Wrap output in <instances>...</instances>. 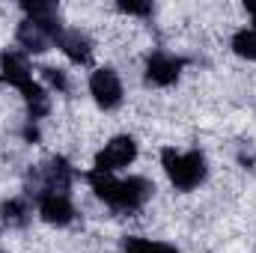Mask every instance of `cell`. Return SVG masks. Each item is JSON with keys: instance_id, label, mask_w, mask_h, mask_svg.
<instances>
[{"instance_id": "cell-10", "label": "cell", "mask_w": 256, "mask_h": 253, "mask_svg": "<svg viewBox=\"0 0 256 253\" xmlns=\"http://www.w3.org/2000/svg\"><path fill=\"white\" fill-rule=\"evenodd\" d=\"M128 253H179L173 244H164V242H149V238H128L126 242Z\"/></svg>"}, {"instance_id": "cell-4", "label": "cell", "mask_w": 256, "mask_h": 253, "mask_svg": "<svg viewBox=\"0 0 256 253\" xmlns=\"http://www.w3.org/2000/svg\"><path fill=\"white\" fill-rule=\"evenodd\" d=\"M137 155V143L131 137H114L98 155H96V173H114L116 167H126Z\"/></svg>"}, {"instance_id": "cell-15", "label": "cell", "mask_w": 256, "mask_h": 253, "mask_svg": "<svg viewBox=\"0 0 256 253\" xmlns=\"http://www.w3.org/2000/svg\"><path fill=\"white\" fill-rule=\"evenodd\" d=\"M0 253H3V250H0Z\"/></svg>"}, {"instance_id": "cell-14", "label": "cell", "mask_w": 256, "mask_h": 253, "mask_svg": "<svg viewBox=\"0 0 256 253\" xmlns=\"http://www.w3.org/2000/svg\"><path fill=\"white\" fill-rule=\"evenodd\" d=\"M248 9H250V15H254V21H256V3H248Z\"/></svg>"}, {"instance_id": "cell-1", "label": "cell", "mask_w": 256, "mask_h": 253, "mask_svg": "<svg viewBox=\"0 0 256 253\" xmlns=\"http://www.w3.org/2000/svg\"><path fill=\"white\" fill-rule=\"evenodd\" d=\"M90 182H92V190H96L98 200H104V202H110L116 208H137L152 194V185L146 179H122V182H116V179H110V173H92Z\"/></svg>"}, {"instance_id": "cell-9", "label": "cell", "mask_w": 256, "mask_h": 253, "mask_svg": "<svg viewBox=\"0 0 256 253\" xmlns=\"http://www.w3.org/2000/svg\"><path fill=\"white\" fill-rule=\"evenodd\" d=\"M232 51L244 60H256V30H238L232 36Z\"/></svg>"}, {"instance_id": "cell-6", "label": "cell", "mask_w": 256, "mask_h": 253, "mask_svg": "<svg viewBox=\"0 0 256 253\" xmlns=\"http://www.w3.org/2000/svg\"><path fill=\"white\" fill-rule=\"evenodd\" d=\"M179 72H182V60H176V57H170L164 51H158V54H152L146 60V78L152 84H158V86H170L179 78Z\"/></svg>"}, {"instance_id": "cell-3", "label": "cell", "mask_w": 256, "mask_h": 253, "mask_svg": "<svg viewBox=\"0 0 256 253\" xmlns=\"http://www.w3.org/2000/svg\"><path fill=\"white\" fill-rule=\"evenodd\" d=\"M0 68H3V80H9L12 86H18L21 92H24V98L30 102V108L36 104V114H45V96H42V86L39 84H33V78H30V68L24 63V57L21 54H15V51H6L3 57H0Z\"/></svg>"}, {"instance_id": "cell-13", "label": "cell", "mask_w": 256, "mask_h": 253, "mask_svg": "<svg viewBox=\"0 0 256 253\" xmlns=\"http://www.w3.org/2000/svg\"><path fill=\"white\" fill-rule=\"evenodd\" d=\"M42 72H45V78H48L57 90H66V78H63V72H60V68H42Z\"/></svg>"}, {"instance_id": "cell-2", "label": "cell", "mask_w": 256, "mask_h": 253, "mask_svg": "<svg viewBox=\"0 0 256 253\" xmlns=\"http://www.w3.org/2000/svg\"><path fill=\"white\" fill-rule=\"evenodd\" d=\"M161 161H164V170H167L170 182L179 190H191L206 179V158L200 152L179 155L176 149H164L161 152Z\"/></svg>"}, {"instance_id": "cell-12", "label": "cell", "mask_w": 256, "mask_h": 253, "mask_svg": "<svg viewBox=\"0 0 256 253\" xmlns=\"http://www.w3.org/2000/svg\"><path fill=\"white\" fill-rule=\"evenodd\" d=\"M120 9L122 12H131V15H149L152 12L149 3H134V0H120Z\"/></svg>"}, {"instance_id": "cell-7", "label": "cell", "mask_w": 256, "mask_h": 253, "mask_svg": "<svg viewBox=\"0 0 256 253\" xmlns=\"http://www.w3.org/2000/svg\"><path fill=\"white\" fill-rule=\"evenodd\" d=\"M39 214L48 220V224H57V226H66L68 220H72V214H74V208H72V202L66 200L63 194H45L42 196V202H39Z\"/></svg>"}, {"instance_id": "cell-8", "label": "cell", "mask_w": 256, "mask_h": 253, "mask_svg": "<svg viewBox=\"0 0 256 253\" xmlns=\"http://www.w3.org/2000/svg\"><path fill=\"white\" fill-rule=\"evenodd\" d=\"M57 42H60V48H63L74 63H86L90 60V39L80 30H66V33L57 36Z\"/></svg>"}, {"instance_id": "cell-5", "label": "cell", "mask_w": 256, "mask_h": 253, "mask_svg": "<svg viewBox=\"0 0 256 253\" xmlns=\"http://www.w3.org/2000/svg\"><path fill=\"white\" fill-rule=\"evenodd\" d=\"M90 92H92V98H96L104 110H110V108H116V104L122 102V84H120V78H116L114 68H98V72H92V78H90Z\"/></svg>"}, {"instance_id": "cell-11", "label": "cell", "mask_w": 256, "mask_h": 253, "mask_svg": "<svg viewBox=\"0 0 256 253\" xmlns=\"http://www.w3.org/2000/svg\"><path fill=\"white\" fill-rule=\"evenodd\" d=\"M3 220H12V224H21V212H24V206L18 202V200H12V202H6L3 208Z\"/></svg>"}]
</instances>
